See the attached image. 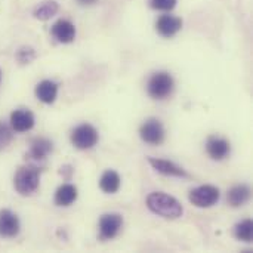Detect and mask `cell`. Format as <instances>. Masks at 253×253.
Returning <instances> with one entry per match:
<instances>
[{
  "label": "cell",
  "instance_id": "obj_1",
  "mask_svg": "<svg viewBox=\"0 0 253 253\" xmlns=\"http://www.w3.org/2000/svg\"><path fill=\"white\" fill-rule=\"evenodd\" d=\"M147 208L165 219H178L184 213L182 205L172 196L160 191H154L147 197Z\"/></svg>",
  "mask_w": 253,
  "mask_h": 253
},
{
  "label": "cell",
  "instance_id": "obj_2",
  "mask_svg": "<svg viewBox=\"0 0 253 253\" xmlns=\"http://www.w3.org/2000/svg\"><path fill=\"white\" fill-rule=\"evenodd\" d=\"M40 184V170L33 166L27 165L16 170L13 178V187L18 194L21 196H31L37 191Z\"/></svg>",
  "mask_w": 253,
  "mask_h": 253
},
{
  "label": "cell",
  "instance_id": "obj_3",
  "mask_svg": "<svg viewBox=\"0 0 253 253\" xmlns=\"http://www.w3.org/2000/svg\"><path fill=\"white\" fill-rule=\"evenodd\" d=\"M173 87H175L173 77L168 71H159L150 77L148 84H147V92L153 99L162 101L170 96V93L173 92Z\"/></svg>",
  "mask_w": 253,
  "mask_h": 253
},
{
  "label": "cell",
  "instance_id": "obj_4",
  "mask_svg": "<svg viewBox=\"0 0 253 253\" xmlns=\"http://www.w3.org/2000/svg\"><path fill=\"white\" fill-rule=\"evenodd\" d=\"M219 197H221V191L215 185H200L190 191L188 200L196 208L205 209V208L215 206L219 202Z\"/></svg>",
  "mask_w": 253,
  "mask_h": 253
},
{
  "label": "cell",
  "instance_id": "obj_5",
  "mask_svg": "<svg viewBox=\"0 0 253 253\" xmlns=\"http://www.w3.org/2000/svg\"><path fill=\"white\" fill-rule=\"evenodd\" d=\"M98 139H99L98 130L89 123L79 125L71 132V144L79 150H90V148H93L98 144Z\"/></svg>",
  "mask_w": 253,
  "mask_h": 253
},
{
  "label": "cell",
  "instance_id": "obj_6",
  "mask_svg": "<svg viewBox=\"0 0 253 253\" xmlns=\"http://www.w3.org/2000/svg\"><path fill=\"white\" fill-rule=\"evenodd\" d=\"M139 136L148 145H162L166 138V130L160 120L150 119L141 126Z\"/></svg>",
  "mask_w": 253,
  "mask_h": 253
},
{
  "label": "cell",
  "instance_id": "obj_7",
  "mask_svg": "<svg viewBox=\"0 0 253 253\" xmlns=\"http://www.w3.org/2000/svg\"><path fill=\"white\" fill-rule=\"evenodd\" d=\"M123 227V218L120 213H105L99 219V239L107 242L117 237Z\"/></svg>",
  "mask_w": 253,
  "mask_h": 253
},
{
  "label": "cell",
  "instance_id": "obj_8",
  "mask_svg": "<svg viewBox=\"0 0 253 253\" xmlns=\"http://www.w3.org/2000/svg\"><path fill=\"white\" fill-rule=\"evenodd\" d=\"M148 163L151 165V168L159 172L160 175L165 176H173V178H190V173L182 169L181 166H178L176 163L170 162V160H165V159H156V157H150Z\"/></svg>",
  "mask_w": 253,
  "mask_h": 253
},
{
  "label": "cell",
  "instance_id": "obj_9",
  "mask_svg": "<svg viewBox=\"0 0 253 253\" xmlns=\"http://www.w3.org/2000/svg\"><path fill=\"white\" fill-rule=\"evenodd\" d=\"M19 219L18 216L10 212L9 209L0 211V237L3 239H13L19 234Z\"/></svg>",
  "mask_w": 253,
  "mask_h": 253
},
{
  "label": "cell",
  "instance_id": "obj_10",
  "mask_svg": "<svg viewBox=\"0 0 253 253\" xmlns=\"http://www.w3.org/2000/svg\"><path fill=\"white\" fill-rule=\"evenodd\" d=\"M182 28V19L179 16H175V15H162L157 22H156V30L157 33L162 36V37H166V39H170L173 37L176 33H179Z\"/></svg>",
  "mask_w": 253,
  "mask_h": 253
},
{
  "label": "cell",
  "instance_id": "obj_11",
  "mask_svg": "<svg viewBox=\"0 0 253 253\" xmlns=\"http://www.w3.org/2000/svg\"><path fill=\"white\" fill-rule=\"evenodd\" d=\"M36 119L34 114L30 110L21 108V110H15L10 114V127L13 129V132H28L34 127Z\"/></svg>",
  "mask_w": 253,
  "mask_h": 253
},
{
  "label": "cell",
  "instance_id": "obj_12",
  "mask_svg": "<svg viewBox=\"0 0 253 253\" xmlns=\"http://www.w3.org/2000/svg\"><path fill=\"white\" fill-rule=\"evenodd\" d=\"M206 151L212 160H224L230 156L231 145L225 138L221 136H211L206 142Z\"/></svg>",
  "mask_w": 253,
  "mask_h": 253
},
{
  "label": "cell",
  "instance_id": "obj_13",
  "mask_svg": "<svg viewBox=\"0 0 253 253\" xmlns=\"http://www.w3.org/2000/svg\"><path fill=\"white\" fill-rule=\"evenodd\" d=\"M50 33L59 43H71L76 39V27L68 19H58L52 25Z\"/></svg>",
  "mask_w": 253,
  "mask_h": 253
},
{
  "label": "cell",
  "instance_id": "obj_14",
  "mask_svg": "<svg viewBox=\"0 0 253 253\" xmlns=\"http://www.w3.org/2000/svg\"><path fill=\"white\" fill-rule=\"evenodd\" d=\"M53 150V144L52 141H49L47 138L39 136L34 138L30 144V151H28V157L36 160V162H42L44 160Z\"/></svg>",
  "mask_w": 253,
  "mask_h": 253
},
{
  "label": "cell",
  "instance_id": "obj_15",
  "mask_svg": "<svg viewBox=\"0 0 253 253\" xmlns=\"http://www.w3.org/2000/svg\"><path fill=\"white\" fill-rule=\"evenodd\" d=\"M77 187L73 184H62L55 193V205L61 208H68L77 200Z\"/></svg>",
  "mask_w": 253,
  "mask_h": 253
},
{
  "label": "cell",
  "instance_id": "obj_16",
  "mask_svg": "<svg viewBox=\"0 0 253 253\" xmlns=\"http://www.w3.org/2000/svg\"><path fill=\"white\" fill-rule=\"evenodd\" d=\"M251 188L245 184H239L234 185L228 194H227V202L231 208H240L243 205H246L251 200Z\"/></svg>",
  "mask_w": 253,
  "mask_h": 253
},
{
  "label": "cell",
  "instance_id": "obj_17",
  "mask_svg": "<svg viewBox=\"0 0 253 253\" xmlns=\"http://www.w3.org/2000/svg\"><path fill=\"white\" fill-rule=\"evenodd\" d=\"M36 96L43 104H52L58 96V84L52 80H43L36 86Z\"/></svg>",
  "mask_w": 253,
  "mask_h": 253
},
{
  "label": "cell",
  "instance_id": "obj_18",
  "mask_svg": "<svg viewBox=\"0 0 253 253\" xmlns=\"http://www.w3.org/2000/svg\"><path fill=\"white\" fill-rule=\"evenodd\" d=\"M122 185V179L120 175L116 170H105L99 179V188L105 193V194H114L120 190Z\"/></svg>",
  "mask_w": 253,
  "mask_h": 253
},
{
  "label": "cell",
  "instance_id": "obj_19",
  "mask_svg": "<svg viewBox=\"0 0 253 253\" xmlns=\"http://www.w3.org/2000/svg\"><path fill=\"white\" fill-rule=\"evenodd\" d=\"M58 10H59V4L55 0H46L34 9L33 15L39 21H47L52 16H55Z\"/></svg>",
  "mask_w": 253,
  "mask_h": 253
},
{
  "label": "cell",
  "instance_id": "obj_20",
  "mask_svg": "<svg viewBox=\"0 0 253 253\" xmlns=\"http://www.w3.org/2000/svg\"><path fill=\"white\" fill-rule=\"evenodd\" d=\"M252 233H253V224L252 219H245L242 222H239L234 227V236L237 240L245 242V243H251L252 242Z\"/></svg>",
  "mask_w": 253,
  "mask_h": 253
},
{
  "label": "cell",
  "instance_id": "obj_21",
  "mask_svg": "<svg viewBox=\"0 0 253 253\" xmlns=\"http://www.w3.org/2000/svg\"><path fill=\"white\" fill-rule=\"evenodd\" d=\"M16 61L21 64V65H25V64H30L36 59V50L30 46H22L16 50V55H15Z\"/></svg>",
  "mask_w": 253,
  "mask_h": 253
},
{
  "label": "cell",
  "instance_id": "obj_22",
  "mask_svg": "<svg viewBox=\"0 0 253 253\" xmlns=\"http://www.w3.org/2000/svg\"><path fill=\"white\" fill-rule=\"evenodd\" d=\"M13 138V129L10 127V125L0 122V151L4 150Z\"/></svg>",
  "mask_w": 253,
  "mask_h": 253
},
{
  "label": "cell",
  "instance_id": "obj_23",
  "mask_svg": "<svg viewBox=\"0 0 253 253\" xmlns=\"http://www.w3.org/2000/svg\"><path fill=\"white\" fill-rule=\"evenodd\" d=\"M178 0H150V6L156 10H165L169 12L176 6Z\"/></svg>",
  "mask_w": 253,
  "mask_h": 253
},
{
  "label": "cell",
  "instance_id": "obj_24",
  "mask_svg": "<svg viewBox=\"0 0 253 253\" xmlns=\"http://www.w3.org/2000/svg\"><path fill=\"white\" fill-rule=\"evenodd\" d=\"M77 3L82 6H90V4L96 3V0H77Z\"/></svg>",
  "mask_w": 253,
  "mask_h": 253
},
{
  "label": "cell",
  "instance_id": "obj_25",
  "mask_svg": "<svg viewBox=\"0 0 253 253\" xmlns=\"http://www.w3.org/2000/svg\"><path fill=\"white\" fill-rule=\"evenodd\" d=\"M1 77H3V73H1V70H0V82H1Z\"/></svg>",
  "mask_w": 253,
  "mask_h": 253
}]
</instances>
